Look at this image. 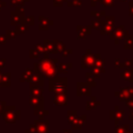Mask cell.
Masks as SVG:
<instances>
[{"instance_id": "d590c367", "label": "cell", "mask_w": 133, "mask_h": 133, "mask_svg": "<svg viewBox=\"0 0 133 133\" xmlns=\"http://www.w3.org/2000/svg\"><path fill=\"white\" fill-rule=\"evenodd\" d=\"M62 133H72V131L71 130H63Z\"/></svg>"}, {"instance_id": "7c38bea8", "label": "cell", "mask_w": 133, "mask_h": 133, "mask_svg": "<svg viewBox=\"0 0 133 133\" xmlns=\"http://www.w3.org/2000/svg\"><path fill=\"white\" fill-rule=\"evenodd\" d=\"M115 96H116L121 101H124V102H126V101H128V100L130 99L129 96H128V92H127L126 88H121L119 91H116V92H115Z\"/></svg>"}, {"instance_id": "7a4b0ae2", "label": "cell", "mask_w": 133, "mask_h": 133, "mask_svg": "<svg viewBox=\"0 0 133 133\" xmlns=\"http://www.w3.org/2000/svg\"><path fill=\"white\" fill-rule=\"evenodd\" d=\"M68 85V79L62 77V78H51L49 81V90L54 91V92H59L64 89H66Z\"/></svg>"}, {"instance_id": "4316f807", "label": "cell", "mask_w": 133, "mask_h": 133, "mask_svg": "<svg viewBox=\"0 0 133 133\" xmlns=\"http://www.w3.org/2000/svg\"><path fill=\"white\" fill-rule=\"evenodd\" d=\"M126 90H127V92H128L129 98H130L131 100H133V87H131V86L126 87Z\"/></svg>"}, {"instance_id": "484cf974", "label": "cell", "mask_w": 133, "mask_h": 133, "mask_svg": "<svg viewBox=\"0 0 133 133\" xmlns=\"http://www.w3.org/2000/svg\"><path fill=\"white\" fill-rule=\"evenodd\" d=\"M104 6H113V1L114 0H99Z\"/></svg>"}, {"instance_id": "8992f818", "label": "cell", "mask_w": 133, "mask_h": 133, "mask_svg": "<svg viewBox=\"0 0 133 133\" xmlns=\"http://www.w3.org/2000/svg\"><path fill=\"white\" fill-rule=\"evenodd\" d=\"M54 104L57 106L68 105V90L66 89L59 91V92H56V95L54 97Z\"/></svg>"}, {"instance_id": "8d00e7d4", "label": "cell", "mask_w": 133, "mask_h": 133, "mask_svg": "<svg viewBox=\"0 0 133 133\" xmlns=\"http://www.w3.org/2000/svg\"><path fill=\"white\" fill-rule=\"evenodd\" d=\"M126 133H133V132H132V131H130V130H128V131H127Z\"/></svg>"}, {"instance_id": "1f68e13d", "label": "cell", "mask_w": 133, "mask_h": 133, "mask_svg": "<svg viewBox=\"0 0 133 133\" xmlns=\"http://www.w3.org/2000/svg\"><path fill=\"white\" fill-rule=\"evenodd\" d=\"M65 0H54V5H59V6H61L62 5V2H64Z\"/></svg>"}, {"instance_id": "6da1fadb", "label": "cell", "mask_w": 133, "mask_h": 133, "mask_svg": "<svg viewBox=\"0 0 133 133\" xmlns=\"http://www.w3.org/2000/svg\"><path fill=\"white\" fill-rule=\"evenodd\" d=\"M57 62V59H46L42 60L39 65H41V71L48 77V78H53L56 76L57 71L55 68V64Z\"/></svg>"}, {"instance_id": "74e56055", "label": "cell", "mask_w": 133, "mask_h": 133, "mask_svg": "<svg viewBox=\"0 0 133 133\" xmlns=\"http://www.w3.org/2000/svg\"><path fill=\"white\" fill-rule=\"evenodd\" d=\"M122 2H125V1H128V0H121Z\"/></svg>"}, {"instance_id": "277c9868", "label": "cell", "mask_w": 133, "mask_h": 133, "mask_svg": "<svg viewBox=\"0 0 133 133\" xmlns=\"http://www.w3.org/2000/svg\"><path fill=\"white\" fill-rule=\"evenodd\" d=\"M128 33H129V32H128L127 30H125L124 26L121 25V26L116 27L113 31H111V33H110V39L114 41L115 44H118V43H119V39L124 38V36L127 35Z\"/></svg>"}, {"instance_id": "d6986e66", "label": "cell", "mask_w": 133, "mask_h": 133, "mask_svg": "<svg viewBox=\"0 0 133 133\" xmlns=\"http://www.w3.org/2000/svg\"><path fill=\"white\" fill-rule=\"evenodd\" d=\"M104 24H105V25H108V26L113 27V26H114V17H113V16H108V17H105Z\"/></svg>"}, {"instance_id": "e0dca14e", "label": "cell", "mask_w": 133, "mask_h": 133, "mask_svg": "<svg viewBox=\"0 0 133 133\" xmlns=\"http://www.w3.org/2000/svg\"><path fill=\"white\" fill-rule=\"evenodd\" d=\"M70 68H72V63H68V64L60 63L59 66H58V72H60V73H66L68 72V69H70Z\"/></svg>"}, {"instance_id": "cb8c5ba5", "label": "cell", "mask_w": 133, "mask_h": 133, "mask_svg": "<svg viewBox=\"0 0 133 133\" xmlns=\"http://www.w3.org/2000/svg\"><path fill=\"white\" fill-rule=\"evenodd\" d=\"M38 133H48V130H47V122L41 124V126L38 127Z\"/></svg>"}, {"instance_id": "4dcf8cb0", "label": "cell", "mask_w": 133, "mask_h": 133, "mask_svg": "<svg viewBox=\"0 0 133 133\" xmlns=\"http://www.w3.org/2000/svg\"><path fill=\"white\" fill-rule=\"evenodd\" d=\"M72 52H73V50H72V49H69V50H63V51H62V54H63V56L65 57V56H68V55H69L70 53H72Z\"/></svg>"}, {"instance_id": "30bf717a", "label": "cell", "mask_w": 133, "mask_h": 133, "mask_svg": "<svg viewBox=\"0 0 133 133\" xmlns=\"http://www.w3.org/2000/svg\"><path fill=\"white\" fill-rule=\"evenodd\" d=\"M122 78L128 82H133V68H125V71L121 74Z\"/></svg>"}, {"instance_id": "44dd1931", "label": "cell", "mask_w": 133, "mask_h": 133, "mask_svg": "<svg viewBox=\"0 0 133 133\" xmlns=\"http://www.w3.org/2000/svg\"><path fill=\"white\" fill-rule=\"evenodd\" d=\"M129 127L126 125V126H121V127H116L115 128V131H114V133H126L129 129H128Z\"/></svg>"}, {"instance_id": "f1b7e54d", "label": "cell", "mask_w": 133, "mask_h": 133, "mask_svg": "<svg viewBox=\"0 0 133 133\" xmlns=\"http://www.w3.org/2000/svg\"><path fill=\"white\" fill-rule=\"evenodd\" d=\"M125 103H126V105L130 108V110H133V100L129 99V100H128V101H126Z\"/></svg>"}, {"instance_id": "7402d4cb", "label": "cell", "mask_w": 133, "mask_h": 133, "mask_svg": "<svg viewBox=\"0 0 133 133\" xmlns=\"http://www.w3.org/2000/svg\"><path fill=\"white\" fill-rule=\"evenodd\" d=\"M45 47H46V49L48 50V51H50V52H56V50L54 49L55 47H54V44L53 43H49L48 41H46L45 42Z\"/></svg>"}, {"instance_id": "9a60e30c", "label": "cell", "mask_w": 133, "mask_h": 133, "mask_svg": "<svg viewBox=\"0 0 133 133\" xmlns=\"http://www.w3.org/2000/svg\"><path fill=\"white\" fill-rule=\"evenodd\" d=\"M77 118V111L76 110H70L68 112V119L70 124H73L75 122V119Z\"/></svg>"}, {"instance_id": "5bb4252c", "label": "cell", "mask_w": 133, "mask_h": 133, "mask_svg": "<svg viewBox=\"0 0 133 133\" xmlns=\"http://www.w3.org/2000/svg\"><path fill=\"white\" fill-rule=\"evenodd\" d=\"M103 25H104V21H102V20H97L96 19V21L91 22V27L94 29H97V30H101Z\"/></svg>"}, {"instance_id": "603a6c76", "label": "cell", "mask_w": 133, "mask_h": 133, "mask_svg": "<svg viewBox=\"0 0 133 133\" xmlns=\"http://www.w3.org/2000/svg\"><path fill=\"white\" fill-rule=\"evenodd\" d=\"M86 78H87V82L91 85V86H96V82H95V80H94V76L91 75V73H87L86 74Z\"/></svg>"}, {"instance_id": "f546056e", "label": "cell", "mask_w": 133, "mask_h": 133, "mask_svg": "<svg viewBox=\"0 0 133 133\" xmlns=\"http://www.w3.org/2000/svg\"><path fill=\"white\" fill-rule=\"evenodd\" d=\"M129 15L130 16H133V2H130L129 3Z\"/></svg>"}, {"instance_id": "ba28073f", "label": "cell", "mask_w": 133, "mask_h": 133, "mask_svg": "<svg viewBox=\"0 0 133 133\" xmlns=\"http://www.w3.org/2000/svg\"><path fill=\"white\" fill-rule=\"evenodd\" d=\"M123 116H124V111L123 110H119V107L118 106L115 107V110L110 111V118L111 119H114L115 125L118 124V122L123 118Z\"/></svg>"}, {"instance_id": "ffe728a7", "label": "cell", "mask_w": 133, "mask_h": 133, "mask_svg": "<svg viewBox=\"0 0 133 133\" xmlns=\"http://www.w3.org/2000/svg\"><path fill=\"white\" fill-rule=\"evenodd\" d=\"M94 65L99 66V68H104V65H105V60H104V59H102V58H101V56H99V57L95 60Z\"/></svg>"}, {"instance_id": "52a82bcc", "label": "cell", "mask_w": 133, "mask_h": 133, "mask_svg": "<svg viewBox=\"0 0 133 133\" xmlns=\"http://www.w3.org/2000/svg\"><path fill=\"white\" fill-rule=\"evenodd\" d=\"M90 28L91 26H77V33H78V38H85L87 35L90 34Z\"/></svg>"}, {"instance_id": "ac0fdd59", "label": "cell", "mask_w": 133, "mask_h": 133, "mask_svg": "<svg viewBox=\"0 0 133 133\" xmlns=\"http://www.w3.org/2000/svg\"><path fill=\"white\" fill-rule=\"evenodd\" d=\"M112 31V27L111 26H108V25H103V27L101 28V34L102 35H105V34H110Z\"/></svg>"}, {"instance_id": "5b68a950", "label": "cell", "mask_w": 133, "mask_h": 133, "mask_svg": "<svg viewBox=\"0 0 133 133\" xmlns=\"http://www.w3.org/2000/svg\"><path fill=\"white\" fill-rule=\"evenodd\" d=\"M90 89H91V85L88 82H78L77 83V95L78 97L81 96H86V97H90Z\"/></svg>"}, {"instance_id": "2e32d148", "label": "cell", "mask_w": 133, "mask_h": 133, "mask_svg": "<svg viewBox=\"0 0 133 133\" xmlns=\"http://www.w3.org/2000/svg\"><path fill=\"white\" fill-rule=\"evenodd\" d=\"M53 44H54V47L56 48V51L58 52H62L65 49V45L60 41H54Z\"/></svg>"}, {"instance_id": "8fae6325", "label": "cell", "mask_w": 133, "mask_h": 133, "mask_svg": "<svg viewBox=\"0 0 133 133\" xmlns=\"http://www.w3.org/2000/svg\"><path fill=\"white\" fill-rule=\"evenodd\" d=\"M100 105H101V102L98 101L96 99V97H91V99L88 100L86 103V110H94L97 107H99Z\"/></svg>"}, {"instance_id": "836d02e7", "label": "cell", "mask_w": 133, "mask_h": 133, "mask_svg": "<svg viewBox=\"0 0 133 133\" xmlns=\"http://www.w3.org/2000/svg\"><path fill=\"white\" fill-rule=\"evenodd\" d=\"M98 1H99V0H90V5H91V6H95Z\"/></svg>"}, {"instance_id": "d6a6232c", "label": "cell", "mask_w": 133, "mask_h": 133, "mask_svg": "<svg viewBox=\"0 0 133 133\" xmlns=\"http://www.w3.org/2000/svg\"><path fill=\"white\" fill-rule=\"evenodd\" d=\"M114 65L117 66V68H119V65H121V63H119V58H116V59L114 60Z\"/></svg>"}, {"instance_id": "3957f363", "label": "cell", "mask_w": 133, "mask_h": 133, "mask_svg": "<svg viewBox=\"0 0 133 133\" xmlns=\"http://www.w3.org/2000/svg\"><path fill=\"white\" fill-rule=\"evenodd\" d=\"M101 56L100 54H92L91 51L89 49H87L85 51V54L82 56V59H81V66L84 68V69H89L94 65L95 63V60Z\"/></svg>"}, {"instance_id": "e575fe53", "label": "cell", "mask_w": 133, "mask_h": 133, "mask_svg": "<svg viewBox=\"0 0 133 133\" xmlns=\"http://www.w3.org/2000/svg\"><path fill=\"white\" fill-rule=\"evenodd\" d=\"M129 118L132 121L133 119V110H131V112H130V114H129Z\"/></svg>"}, {"instance_id": "4fadbf2b", "label": "cell", "mask_w": 133, "mask_h": 133, "mask_svg": "<svg viewBox=\"0 0 133 133\" xmlns=\"http://www.w3.org/2000/svg\"><path fill=\"white\" fill-rule=\"evenodd\" d=\"M104 72H105L104 68H99V66H96V65H92L91 66V71H90V73H91V75L94 77H100L101 74L104 73Z\"/></svg>"}, {"instance_id": "9c48e42d", "label": "cell", "mask_w": 133, "mask_h": 133, "mask_svg": "<svg viewBox=\"0 0 133 133\" xmlns=\"http://www.w3.org/2000/svg\"><path fill=\"white\" fill-rule=\"evenodd\" d=\"M85 124H86V115H82L80 117H77L72 125H73V129L80 130V129H82V127Z\"/></svg>"}, {"instance_id": "83f0119b", "label": "cell", "mask_w": 133, "mask_h": 133, "mask_svg": "<svg viewBox=\"0 0 133 133\" xmlns=\"http://www.w3.org/2000/svg\"><path fill=\"white\" fill-rule=\"evenodd\" d=\"M81 0H74L73 2L69 3V5H74V6H81Z\"/></svg>"}, {"instance_id": "d4e9b609", "label": "cell", "mask_w": 133, "mask_h": 133, "mask_svg": "<svg viewBox=\"0 0 133 133\" xmlns=\"http://www.w3.org/2000/svg\"><path fill=\"white\" fill-rule=\"evenodd\" d=\"M90 15L92 17H96L97 20H101V17H104L105 16V11H101V12H99V11H91Z\"/></svg>"}]
</instances>
